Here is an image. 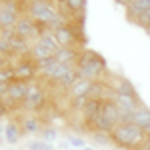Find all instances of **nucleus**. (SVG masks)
I'll return each mask as SVG.
<instances>
[{
    "label": "nucleus",
    "instance_id": "obj_22",
    "mask_svg": "<svg viewBox=\"0 0 150 150\" xmlns=\"http://www.w3.org/2000/svg\"><path fill=\"white\" fill-rule=\"evenodd\" d=\"M68 144H72L74 148H86V140H82V138H78V136H70L68 138Z\"/></svg>",
    "mask_w": 150,
    "mask_h": 150
},
{
    "label": "nucleus",
    "instance_id": "obj_12",
    "mask_svg": "<svg viewBox=\"0 0 150 150\" xmlns=\"http://www.w3.org/2000/svg\"><path fill=\"white\" fill-rule=\"evenodd\" d=\"M112 90H114L116 94H126V96H138V94H136V88L132 86V82L128 80V78H124V76H118V78H116V82L112 84Z\"/></svg>",
    "mask_w": 150,
    "mask_h": 150
},
{
    "label": "nucleus",
    "instance_id": "obj_10",
    "mask_svg": "<svg viewBox=\"0 0 150 150\" xmlns=\"http://www.w3.org/2000/svg\"><path fill=\"white\" fill-rule=\"evenodd\" d=\"M4 140L8 142V144H16L20 136H22V126L16 122V120H8L6 124H4Z\"/></svg>",
    "mask_w": 150,
    "mask_h": 150
},
{
    "label": "nucleus",
    "instance_id": "obj_14",
    "mask_svg": "<svg viewBox=\"0 0 150 150\" xmlns=\"http://www.w3.org/2000/svg\"><path fill=\"white\" fill-rule=\"evenodd\" d=\"M54 54L48 50V48H44L40 42H36V44H32V48H30V60H34L36 64L38 62H42V60H48V58H52Z\"/></svg>",
    "mask_w": 150,
    "mask_h": 150
},
{
    "label": "nucleus",
    "instance_id": "obj_6",
    "mask_svg": "<svg viewBox=\"0 0 150 150\" xmlns=\"http://www.w3.org/2000/svg\"><path fill=\"white\" fill-rule=\"evenodd\" d=\"M28 88H30V84H26V82H14L10 84V90H8V98L4 100V102L8 104V108L10 106H22L24 100H26V94H28Z\"/></svg>",
    "mask_w": 150,
    "mask_h": 150
},
{
    "label": "nucleus",
    "instance_id": "obj_23",
    "mask_svg": "<svg viewBox=\"0 0 150 150\" xmlns=\"http://www.w3.org/2000/svg\"><path fill=\"white\" fill-rule=\"evenodd\" d=\"M10 112V108H8V104L4 102V100H0V118H4V116H8Z\"/></svg>",
    "mask_w": 150,
    "mask_h": 150
},
{
    "label": "nucleus",
    "instance_id": "obj_18",
    "mask_svg": "<svg viewBox=\"0 0 150 150\" xmlns=\"http://www.w3.org/2000/svg\"><path fill=\"white\" fill-rule=\"evenodd\" d=\"M78 78H80V76H78V70L72 68L68 74H66V76L62 78V80L58 82V88H62V90H70V88H72V84L78 80Z\"/></svg>",
    "mask_w": 150,
    "mask_h": 150
},
{
    "label": "nucleus",
    "instance_id": "obj_21",
    "mask_svg": "<svg viewBox=\"0 0 150 150\" xmlns=\"http://www.w3.org/2000/svg\"><path fill=\"white\" fill-rule=\"evenodd\" d=\"M92 138H94V142L96 144H110V140H112V136L110 134H106V132H94L92 134Z\"/></svg>",
    "mask_w": 150,
    "mask_h": 150
},
{
    "label": "nucleus",
    "instance_id": "obj_4",
    "mask_svg": "<svg viewBox=\"0 0 150 150\" xmlns=\"http://www.w3.org/2000/svg\"><path fill=\"white\" fill-rule=\"evenodd\" d=\"M12 66H14L16 80H18V82L34 84L36 78L40 76V70H38V66H36V62H34V60H30V58H20V60H16Z\"/></svg>",
    "mask_w": 150,
    "mask_h": 150
},
{
    "label": "nucleus",
    "instance_id": "obj_19",
    "mask_svg": "<svg viewBox=\"0 0 150 150\" xmlns=\"http://www.w3.org/2000/svg\"><path fill=\"white\" fill-rule=\"evenodd\" d=\"M40 136H42V140H44V142H50V144H52V140L58 138V130H56L54 126H50V124H48V126L42 128Z\"/></svg>",
    "mask_w": 150,
    "mask_h": 150
},
{
    "label": "nucleus",
    "instance_id": "obj_5",
    "mask_svg": "<svg viewBox=\"0 0 150 150\" xmlns=\"http://www.w3.org/2000/svg\"><path fill=\"white\" fill-rule=\"evenodd\" d=\"M44 102H46L44 88H42L38 82L30 84V88H28V94H26V100H24L22 108H24V110H28V112H38V110H42Z\"/></svg>",
    "mask_w": 150,
    "mask_h": 150
},
{
    "label": "nucleus",
    "instance_id": "obj_2",
    "mask_svg": "<svg viewBox=\"0 0 150 150\" xmlns=\"http://www.w3.org/2000/svg\"><path fill=\"white\" fill-rule=\"evenodd\" d=\"M110 136H112V142L122 150H140L146 140L144 130L136 124H118Z\"/></svg>",
    "mask_w": 150,
    "mask_h": 150
},
{
    "label": "nucleus",
    "instance_id": "obj_15",
    "mask_svg": "<svg viewBox=\"0 0 150 150\" xmlns=\"http://www.w3.org/2000/svg\"><path fill=\"white\" fill-rule=\"evenodd\" d=\"M42 128L44 126L40 124V120L36 116H26L22 120V132H26V134H40Z\"/></svg>",
    "mask_w": 150,
    "mask_h": 150
},
{
    "label": "nucleus",
    "instance_id": "obj_27",
    "mask_svg": "<svg viewBox=\"0 0 150 150\" xmlns=\"http://www.w3.org/2000/svg\"><path fill=\"white\" fill-rule=\"evenodd\" d=\"M144 134H146V136H148V134H150V126L146 128V130H144Z\"/></svg>",
    "mask_w": 150,
    "mask_h": 150
},
{
    "label": "nucleus",
    "instance_id": "obj_1",
    "mask_svg": "<svg viewBox=\"0 0 150 150\" xmlns=\"http://www.w3.org/2000/svg\"><path fill=\"white\" fill-rule=\"evenodd\" d=\"M76 70L80 78H86L90 82H100L104 74H108V62L102 54H98L92 48H80Z\"/></svg>",
    "mask_w": 150,
    "mask_h": 150
},
{
    "label": "nucleus",
    "instance_id": "obj_8",
    "mask_svg": "<svg viewBox=\"0 0 150 150\" xmlns=\"http://www.w3.org/2000/svg\"><path fill=\"white\" fill-rule=\"evenodd\" d=\"M126 10H128V18L134 22L136 16L150 10V0H130V2H126Z\"/></svg>",
    "mask_w": 150,
    "mask_h": 150
},
{
    "label": "nucleus",
    "instance_id": "obj_26",
    "mask_svg": "<svg viewBox=\"0 0 150 150\" xmlns=\"http://www.w3.org/2000/svg\"><path fill=\"white\" fill-rule=\"evenodd\" d=\"M4 130H6V128H4V126H2V124H0V138L4 136Z\"/></svg>",
    "mask_w": 150,
    "mask_h": 150
},
{
    "label": "nucleus",
    "instance_id": "obj_7",
    "mask_svg": "<svg viewBox=\"0 0 150 150\" xmlns=\"http://www.w3.org/2000/svg\"><path fill=\"white\" fill-rule=\"evenodd\" d=\"M112 100L116 102V106H118L120 110H124V112H132V114L142 106V102H140L138 96H126V94L112 92Z\"/></svg>",
    "mask_w": 150,
    "mask_h": 150
},
{
    "label": "nucleus",
    "instance_id": "obj_3",
    "mask_svg": "<svg viewBox=\"0 0 150 150\" xmlns=\"http://www.w3.org/2000/svg\"><path fill=\"white\" fill-rule=\"evenodd\" d=\"M120 124V108L116 106L112 98H104L102 108H100V120H98V130L112 134V130Z\"/></svg>",
    "mask_w": 150,
    "mask_h": 150
},
{
    "label": "nucleus",
    "instance_id": "obj_16",
    "mask_svg": "<svg viewBox=\"0 0 150 150\" xmlns=\"http://www.w3.org/2000/svg\"><path fill=\"white\" fill-rule=\"evenodd\" d=\"M40 44L44 48H48L54 56H56V52L60 50V44H58V40H56V36H54V32H44V34L40 36V40H38Z\"/></svg>",
    "mask_w": 150,
    "mask_h": 150
},
{
    "label": "nucleus",
    "instance_id": "obj_17",
    "mask_svg": "<svg viewBox=\"0 0 150 150\" xmlns=\"http://www.w3.org/2000/svg\"><path fill=\"white\" fill-rule=\"evenodd\" d=\"M16 82V72H14V66L8 64V66H4V68L0 70V84H6V86H10Z\"/></svg>",
    "mask_w": 150,
    "mask_h": 150
},
{
    "label": "nucleus",
    "instance_id": "obj_9",
    "mask_svg": "<svg viewBox=\"0 0 150 150\" xmlns=\"http://www.w3.org/2000/svg\"><path fill=\"white\" fill-rule=\"evenodd\" d=\"M80 56V48H60L56 52V60L60 64H70V66H76Z\"/></svg>",
    "mask_w": 150,
    "mask_h": 150
},
{
    "label": "nucleus",
    "instance_id": "obj_24",
    "mask_svg": "<svg viewBox=\"0 0 150 150\" xmlns=\"http://www.w3.org/2000/svg\"><path fill=\"white\" fill-rule=\"evenodd\" d=\"M8 90H10V86L0 84V100H6V98H8Z\"/></svg>",
    "mask_w": 150,
    "mask_h": 150
},
{
    "label": "nucleus",
    "instance_id": "obj_29",
    "mask_svg": "<svg viewBox=\"0 0 150 150\" xmlns=\"http://www.w3.org/2000/svg\"><path fill=\"white\" fill-rule=\"evenodd\" d=\"M20 150H28V148H20Z\"/></svg>",
    "mask_w": 150,
    "mask_h": 150
},
{
    "label": "nucleus",
    "instance_id": "obj_28",
    "mask_svg": "<svg viewBox=\"0 0 150 150\" xmlns=\"http://www.w3.org/2000/svg\"><path fill=\"white\" fill-rule=\"evenodd\" d=\"M84 150H94V148H90V146H86V148H84Z\"/></svg>",
    "mask_w": 150,
    "mask_h": 150
},
{
    "label": "nucleus",
    "instance_id": "obj_13",
    "mask_svg": "<svg viewBox=\"0 0 150 150\" xmlns=\"http://www.w3.org/2000/svg\"><path fill=\"white\" fill-rule=\"evenodd\" d=\"M132 124H136V126H140L142 130H146V128L150 126V108L148 106H140L138 110L134 112V118H132Z\"/></svg>",
    "mask_w": 150,
    "mask_h": 150
},
{
    "label": "nucleus",
    "instance_id": "obj_11",
    "mask_svg": "<svg viewBox=\"0 0 150 150\" xmlns=\"http://www.w3.org/2000/svg\"><path fill=\"white\" fill-rule=\"evenodd\" d=\"M94 82L86 80V78H78V80L72 84V88L68 90L70 98H78V96H88L90 94V88H92Z\"/></svg>",
    "mask_w": 150,
    "mask_h": 150
},
{
    "label": "nucleus",
    "instance_id": "obj_30",
    "mask_svg": "<svg viewBox=\"0 0 150 150\" xmlns=\"http://www.w3.org/2000/svg\"><path fill=\"white\" fill-rule=\"evenodd\" d=\"M10 150H14V148H10Z\"/></svg>",
    "mask_w": 150,
    "mask_h": 150
},
{
    "label": "nucleus",
    "instance_id": "obj_20",
    "mask_svg": "<svg viewBox=\"0 0 150 150\" xmlns=\"http://www.w3.org/2000/svg\"><path fill=\"white\" fill-rule=\"evenodd\" d=\"M0 54H4L6 58H12V48H10V40L0 36Z\"/></svg>",
    "mask_w": 150,
    "mask_h": 150
},
{
    "label": "nucleus",
    "instance_id": "obj_25",
    "mask_svg": "<svg viewBox=\"0 0 150 150\" xmlns=\"http://www.w3.org/2000/svg\"><path fill=\"white\" fill-rule=\"evenodd\" d=\"M4 66H8V58L4 56V54H0V70L4 68Z\"/></svg>",
    "mask_w": 150,
    "mask_h": 150
}]
</instances>
